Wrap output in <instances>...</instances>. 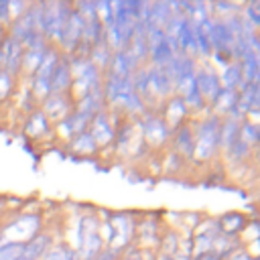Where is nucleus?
I'll use <instances>...</instances> for the list:
<instances>
[{"label": "nucleus", "instance_id": "obj_1", "mask_svg": "<svg viewBox=\"0 0 260 260\" xmlns=\"http://www.w3.org/2000/svg\"><path fill=\"white\" fill-rule=\"evenodd\" d=\"M0 51H2V57H4V71L14 77L22 67V57H24L22 43L8 35L0 41Z\"/></svg>", "mask_w": 260, "mask_h": 260}, {"label": "nucleus", "instance_id": "obj_2", "mask_svg": "<svg viewBox=\"0 0 260 260\" xmlns=\"http://www.w3.org/2000/svg\"><path fill=\"white\" fill-rule=\"evenodd\" d=\"M49 130V122H47V114L43 112H35L28 116L26 120V126H24V132L30 134V136H41Z\"/></svg>", "mask_w": 260, "mask_h": 260}, {"label": "nucleus", "instance_id": "obj_3", "mask_svg": "<svg viewBox=\"0 0 260 260\" xmlns=\"http://www.w3.org/2000/svg\"><path fill=\"white\" fill-rule=\"evenodd\" d=\"M24 244L16 242H4L0 244V260H22Z\"/></svg>", "mask_w": 260, "mask_h": 260}, {"label": "nucleus", "instance_id": "obj_4", "mask_svg": "<svg viewBox=\"0 0 260 260\" xmlns=\"http://www.w3.org/2000/svg\"><path fill=\"white\" fill-rule=\"evenodd\" d=\"M12 81H14V77H12L10 73H6V71L0 73V100H4V98L10 93V89H12Z\"/></svg>", "mask_w": 260, "mask_h": 260}, {"label": "nucleus", "instance_id": "obj_5", "mask_svg": "<svg viewBox=\"0 0 260 260\" xmlns=\"http://www.w3.org/2000/svg\"><path fill=\"white\" fill-rule=\"evenodd\" d=\"M10 18V2L0 0V20H8Z\"/></svg>", "mask_w": 260, "mask_h": 260}, {"label": "nucleus", "instance_id": "obj_6", "mask_svg": "<svg viewBox=\"0 0 260 260\" xmlns=\"http://www.w3.org/2000/svg\"><path fill=\"white\" fill-rule=\"evenodd\" d=\"M4 71V57H2V51H0V73Z\"/></svg>", "mask_w": 260, "mask_h": 260}]
</instances>
